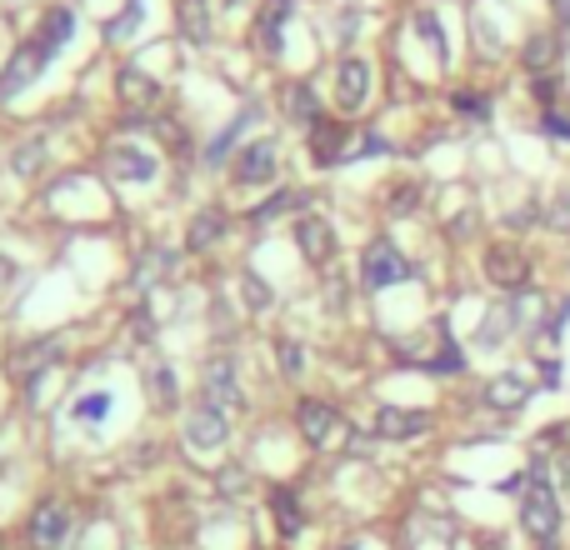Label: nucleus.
Instances as JSON below:
<instances>
[{"mask_svg":"<svg viewBox=\"0 0 570 550\" xmlns=\"http://www.w3.org/2000/svg\"><path fill=\"white\" fill-rule=\"evenodd\" d=\"M371 200L385 220H411L425 210V180L415 176V170H395V176H385L381 186H375Z\"/></svg>","mask_w":570,"mask_h":550,"instance_id":"obj_31","label":"nucleus"},{"mask_svg":"<svg viewBox=\"0 0 570 550\" xmlns=\"http://www.w3.org/2000/svg\"><path fill=\"white\" fill-rule=\"evenodd\" d=\"M295 26V0H261L256 20H250V46L261 60H285V36Z\"/></svg>","mask_w":570,"mask_h":550,"instance_id":"obj_29","label":"nucleus"},{"mask_svg":"<svg viewBox=\"0 0 570 550\" xmlns=\"http://www.w3.org/2000/svg\"><path fill=\"white\" fill-rule=\"evenodd\" d=\"M271 365H276L281 381H305V375H311V351H305L301 335L276 331L271 335Z\"/></svg>","mask_w":570,"mask_h":550,"instance_id":"obj_40","label":"nucleus"},{"mask_svg":"<svg viewBox=\"0 0 570 550\" xmlns=\"http://www.w3.org/2000/svg\"><path fill=\"white\" fill-rule=\"evenodd\" d=\"M511 30H505L501 16V0H475L471 6V50H475V66H501V60H515Z\"/></svg>","mask_w":570,"mask_h":550,"instance_id":"obj_21","label":"nucleus"},{"mask_svg":"<svg viewBox=\"0 0 570 550\" xmlns=\"http://www.w3.org/2000/svg\"><path fill=\"white\" fill-rule=\"evenodd\" d=\"M116 405H120V395H116V385H86V391H76L70 395V405H66V415H70V425H80V431H106L110 425V415H116Z\"/></svg>","mask_w":570,"mask_h":550,"instance_id":"obj_33","label":"nucleus"},{"mask_svg":"<svg viewBox=\"0 0 570 550\" xmlns=\"http://www.w3.org/2000/svg\"><path fill=\"white\" fill-rule=\"evenodd\" d=\"M321 305L331 315H345L351 311V285H345V275H341V266H331L321 275Z\"/></svg>","mask_w":570,"mask_h":550,"instance_id":"obj_47","label":"nucleus"},{"mask_svg":"<svg viewBox=\"0 0 570 550\" xmlns=\"http://www.w3.org/2000/svg\"><path fill=\"white\" fill-rule=\"evenodd\" d=\"M546 236L551 240H570V180H561V186L546 196Z\"/></svg>","mask_w":570,"mask_h":550,"instance_id":"obj_45","label":"nucleus"},{"mask_svg":"<svg viewBox=\"0 0 570 550\" xmlns=\"http://www.w3.org/2000/svg\"><path fill=\"white\" fill-rule=\"evenodd\" d=\"M515 531L531 550H566V495L551 475H531L515 495Z\"/></svg>","mask_w":570,"mask_h":550,"instance_id":"obj_1","label":"nucleus"},{"mask_svg":"<svg viewBox=\"0 0 570 550\" xmlns=\"http://www.w3.org/2000/svg\"><path fill=\"white\" fill-rule=\"evenodd\" d=\"M475 271H481V281L491 285L495 295H515V291H525V285H541L535 281V275H541V256H535L531 240H515V236L481 240Z\"/></svg>","mask_w":570,"mask_h":550,"instance_id":"obj_3","label":"nucleus"},{"mask_svg":"<svg viewBox=\"0 0 570 550\" xmlns=\"http://www.w3.org/2000/svg\"><path fill=\"white\" fill-rule=\"evenodd\" d=\"M405 36L421 46V56H431L435 80H445L455 70V36H451V20H445L441 6H411L405 10Z\"/></svg>","mask_w":570,"mask_h":550,"instance_id":"obj_17","label":"nucleus"},{"mask_svg":"<svg viewBox=\"0 0 570 550\" xmlns=\"http://www.w3.org/2000/svg\"><path fill=\"white\" fill-rule=\"evenodd\" d=\"M381 100V66L365 50H345L331 66V116L341 120H365Z\"/></svg>","mask_w":570,"mask_h":550,"instance_id":"obj_6","label":"nucleus"},{"mask_svg":"<svg viewBox=\"0 0 570 550\" xmlns=\"http://www.w3.org/2000/svg\"><path fill=\"white\" fill-rule=\"evenodd\" d=\"M176 30L190 50H206L216 40V6L210 0H176Z\"/></svg>","mask_w":570,"mask_h":550,"instance_id":"obj_34","label":"nucleus"},{"mask_svg":"<svg viewBox=\"0 0 570 550\" xmlns=\"http://www.w3.org/2000/svg\"><path fill=\"white\" fill-rule=\"evenodd\" d=\"M50 66H56V56H46L36 40H20L6 56V66H0V100H20Z\"/></svg>","mask_w":570,"mask_h":550,"instance_id":"obj_30","label":"nucleus"},{"mask_svg":"<svg viewBox=\"0 0 570 550\" xmlns=\"http://www.w3.org/2000/svg\"><path fill=\"white\" fill-rule=\"evenodd\" d=\"M285 180V136L281 130H261L256 140L240 146V156L226 166L230 196H266Z\"/></svg>","mask_w":570,"mask_h":550,"instance_id":"obj_5","label":"nucleus"},{"mask_svg":"<svg viewBox=\"0 0 570 550\" xmlns=\"http://www.w3.org/2000/svg\"><path fill=\"white\" fill-rule=\"evenodd\" d=\"M230 236H236V210H230L226 200H206V206L190 210L186 230H180V251H186V261H206V256H216Z\"/></svg>","mask_w":570,"mask_h":550,"instance_id":"obj_18","label":"nucleus"},{"mask_svg":"<svg viewBox=\"0 0 570 550\" xmlns=\"http://www.w3.org/2000/svg\"><path fill=\"white\" fill-rule=\"evenodd\" d=\"M315 200L321 196H315L311 186H301V180H281V186L266 190V196H261L240 220H246V230H271V226H281V220L305 216V210H321Z\"/></svg>","mask_w":570,"mask_h":550,"instance_id":"obj_23","label":"nucleus"},{"mask_svg":"<svg viewBox=\"0 0 570 550\" xmlns=\"http://www.w3.org/2000/svg\"><path fill=\"white\" fill-rule=\"evenodd\" d=\"M210 481H216V491H220V501L226 505H246L250 501V491H256V471H250L246 461H220L216 471H210Z\"/></svg>","mask_w":570,"mask_h":550,"instance_id":"obj_42","label":"nucleus"},{"mask_svg":"<svg viewBox=\"0 0 570 550\" xmlns=\"http://www.w3.org/2000/svg\"><path fill=\"white\" fill-rule=\"evenodd\" d=\"M445 110H451V120L461 130H485L495 120V90L475 86V80H461V86H451V96H445Z\"/></svg>","mask_w":570,"mask_h":550,"instance_id":"obj_32","label":"nucleus"},{"mask_svg":"<svg viewBox=\"0 0 570 550\" xmlns=\"http://www.w3.org/2000/svg\"><path fill=\"white\" fill-rule=\"evenodd\" d=\"M535 395H541V385H535L531 361H511V365H495V371L485 375L481 391H475V401H481V411H485V415L515 421V415L531 411Z\"/></svg>","mask_w":570,"mask_h":550,"instance_id":"obj_12","label":"nucleus"},{"mask_svg":"<svg viewBox=\"0 0 570 550\" xmlns=\"http://www.w3.org/2000/svg\"><path fill=\"white\" fill-rule=\"evenodd\" d=\"M0 550H10V546H6V536H0Z\"/></svg>","mask_w":570,"mask_h":550,"instance_id":"obj_54","label":"nucleus"},{"mask_svg":"<svg viewBox=\"0 0 570 550\" xmlns=\"http://www.w3.org/2000/svg\"><path fill=\"white\" fill-rule=\"evenodd\" d=\"M525 96L535 100V110H566V80L561 76H541V80H531Z\"/></svg>","mask_w":570,"mask_h":550,"instance_id":"obj_49","label":"nucleus"},{"mask_svg":"<svg viewBox=\"0 0 570 550\" xmlns=\"http://www.w3.org/2000/svg\"><path fill=\"white\" fill-rule=\"evenodd\" d=\"M566 335H570V291H566V295H556V305H551V321H546L541 345H546V351H556V345H561ZM541 345H535V351H541Z\"/></svg>","mask_w":570,"mask_h":550,"instance_id":"obj_48","label":"nucleus"},{"mask_svg":"<svg viewBox=\"0 0 570 550\" xmlns=\"http://www.w3.org/2000/svg\"><path fill=\"white\" fill-rule=\"evenodd\" d=\"M465 536H461V521L445 511H411L401 515V550H461Z\"/></svg>","mask_w":570,"mask_h":550,"instance_id":"obj_24","label":"nucleus"},{"mask_svg":"<svg viewBox=\"0 0 570 550\" xmlns=\"http://www.w3.org/2000/svg\"><path fill=\"white\" fill-rule=\"evenodd\" d=\"M441 431V411L435 405H401V401H381L371 411V435L381 445H421Z\"/></svg>","mask_w":570,"mask_h":550,"instance_id":"obj_15","label":"nucleus"},{"mask_svg":"<svg viewBox=\"0 0 570 550\" xmlns=\"http://www.w3.org/2000/svg\"><path fill=\"white\" fill-rule=\"evenodd\" d=\"M266 110H271V106H266L261 96H246V100H240V106L230 110V116L220 120V126L210 130L206 140H200V170H206V176H220V170H226L230 160L240 156V146L261 136V120H266Z\"/></svg>","mask_w":570,"mask_h":550,"instance_id":"obj_10","label":"nucleus"},{"mask_svg":"<svg viewBox=\"0 0 570 550\" xmlns=\"http://www.w3.org/2000/svg\"><path fill=\"white\" fill-rule=\"evenodd\" d=\"M146 130L160 140V150H166V160H190V156H200V146H196V130H190L186 120H180L170 106L160 110V116L150 120Z\"/></svg>","mask_w":570,"mask_h":550,"instance_id":"obj_37","label":"nucleus"},{"mask_svg":"<svg viewBox=\"0 0 570 550\" xmlns=\"http://www.w3.org/2000/svg\"><path fill=\"white\" fill-rule=\"evenodd\" d=\"M525 361H531L535 385H541L546 395H561L566 391V361H561V351H525Z\"/></svg>","mask_w":570,"mask_h":550,"instance_id":"obj_44","label":"nucleus"},{"mask_svg":"<svg viewBox=\"0 0 570 550\" xmlns=\"http://www.w3.org/2000/svg\"><path fill=\"white\" fill-rule=\"evenodd\" d=\"M196 401L226 411L230 421L250 415V381H246V361L236 351H210L196 365Z\"/></svg>","mask_w":570,"mask_h":550,"instance_id":"obj_7","label":"nucleus"},{"mask_svg":"<svg viewBox=\"0 0 570 550\" xmlns=\"http://www.w3.org/2000/svg\"><path fill=\"white\" fill-rule=\"evenodd\" d=\"M120 335H126L136 351H150V345L160 341V321H156V311H150V301L126 305V315H120Z\"/></svg>","mask_w":570,"mask_h":550,"instance_id":"obj_43","label":"nucleus"},{"mask_svg":"<svg viewBox=\"0 0 570 550\" xmlns=\"http://www.w3.org/2000/svg\"><path fill=\"white\" fill-rule=\"evenodd\" d=\"M266 511H271V531H276L281 546H295L305 531H311V511H305V495L295 481L266 485Z\"/></svg>","mask_w":570,"mask_h":550,"instance_id":"obj_28","label":"nucleus"},{"mask_svg":"<svg viewBox=\"0 0 570 550\" xmlns=\"http://www.w3.org/2000/svg\"><path fill=\"white\" fill-rule=\"evenodd\" d=\"M535 130L556 146H570V106L566 110H535Z\"/></svg>","mask_w":570,"mask_h":550,"instance_id":"obj_50","label":"nucleus"},{"mask_svg":"<svg viewBox=\"0 0 570 550\" xmlns=\"http://www.w3.org/2000/svg\"><path fill=\"white\" fill-rule=\"evenodd\" d=\"M180 421V451L190 455V461H220V451L230 445V435H236V421H230L226 411H216V405L196 401L186 405V411L176 415Z\"/></svg>","mask_w":570,"mask_h":550,"instance_id":"obj_14","label":"nucleus"},{"mask_svg":"<svg viewBox=\"0 0 570 550\" xmlns=\"http://www.w3.org/2000/svg\"><path fill=\"white\" fill-rule=\"evenodd\" d=\"M60 361H66V335L46 331V335L20 341L16 351L6 355V375H10V385H20V391H26V401H36L40 385H46V375L60 371Z\"/></svg>","mask_w":570,"mask_h":550,"instance_id":"obj_13","label":"nucleus"},{"mask_svg":"<svg viewBox=\"0 0 570 550\" xmlns=\"http://www.w3.org/2000/svg\"><path fill=\"white\" fill-rule=\"evenodd\" d=\"M146 20H150V10H146V0H120L116 10L106 16V50H126V46H136L140 40V30H146Z\"/></svg>","mask_w":570,"mask_h":550,"instance_id":"obj_35","label":"nucleus"},{"mask_svg":"<svg viewBox=\"0 0 570 550\" xmlns=\"http://www.w3.org/2000/svg\"><path fill=\"white\" fill-rule=\"evenodd\" d=\"M76 536H80V505L60 491L40 495V501L26 511V521H20V541H26V550H70Z\"/></svg>","mask_w":570,"mask_h":550,"instance_id":"obj_11","label":"nucleus"},{"mask_svg":"<svg viewBox=\"0 0 570 550\" xmlns=\"http://www.w3.org/2000/svg\"><path fill=\"white\" fill-rule=\"evenodd\" d=\"M10 281H16V261H10V256H0V291H6Z\"/></svg>","mask_w":570,"mask_h":550,"instance_id":"obj_53","label":"nucleus"},{"mask_svg":"<svg viewBox=\"0 0 570 550\" xmlns=\"http://www.w3.org/2000/svg\"><path fill=\"white\" fill-rule=\"evenodd\" d=\"M541 441L551 445V451H566V455H570V411L561 415V421H551V425H546V431H541Z\"/></svg>","mask_w":570,"mask_h":550,"instance_id":"obj_51","label":"nucleus"},{"mask_svg":"<svg viewBox=\"0 0 570 550\" xmlns=\"http://www.w3.org/2000/svg\"><path fill=\"white\" fill-rule=\"evenodd\" d=\"M76 6H46L40 10V20H36V46L46 50V56H60V50L70 46V40H76Z\"/></svg>","mask_w":570,"mask_h":550,"instance_id":"obj_36","label":"nucleus"},{"mask_svg":"<svg viewBox=\"0 0 570 550\" xmlns=\"http://www.w3.org/2000/svg\"><path fill=\"white\" fill-rule=\"evenodd\" d=\"M546 10H551V26L570 36V0H546Z\"/></svg>","mask_w":570,"mask_h":550,"instance_id":"obj_52","label":"nucleus"},{"mask_svg":"<svg viewBox=\"0 0 570 550\" xmlns=\"http://www.w3.org/2000/svg\"><path fill=\"white\" fill-rule=\"evenodd\" d=\"M96 170L110 180V190H120V196H150V190H160L170 160L160 156L156 146H146L140 136H116V140H106Z\"/></svg>","mask_w":570,"mask_h":550,"instance_id":"obj_2","label":"nucleus"},{"mask_svg":"<svg viewBox=\"0 0 570 550\" xmlns=\"http://www.w3.org/2000/svg\"><path fill=\"white\" fill-rule=\"evenodd\" d=\"M180 266H186V251L180 246H146V251H136V261H130V271H126V291H130V301H150L156 291H166L170 281L180 275Z\"/></svg>","mask_w":570,"mask_h":550,"instance_id":"obj_19","label":"nucleus"},{"mask_svg":"<svg viewBox=\"0 0 570 550\" xmlns=\"http://www.w3.org/2000/svg\"><path fill=\"white\" fill-rule=\"evenodd\" d=\"M405 281H415L411 251H405L401 240H391L385 230L365 236L361 251H355V295L375 301V295H391L395 285H405Z\"/></svg>","mask_w":570,"mask_h":550,"instance_id":"obj_4","label":"nucleus"},{"mask_svg":"<svg viewBox=\"0 0 570 550\" xmlns=\"http://www.w3.org/2000/svg\"><path fill=\"white\" fill-rule=\"evenodd\" d=\"M271 110H276L281 126L295 130V136H305L321 116H331V110H325V96L315 90V80H305V76H281L276 96H271Z\"/></svg>","mask_w":570,"mask_h":550,"instance_id":"obj_20","label":"nucleus"},{"mask_svg":"<svg viewBox=\"0 0 570 550\" xmlns=\"http://www.w3.org/2000/svg\"><path fill=\"white\" fill-rule=\"evenodd\" d=\"M236 301H240V311H246V315H271L281 305V291L246 261V266L236 271Z\"/></svg>","mask_w":570,"mask_h":550,"instance_id":"obj_39","label":"nucleus"},{"mask_svg":"<svg viewBox=\"0 0 570 550\" xmlns=\"http://www.w3.org/2000/svg\"><path fill=\"white\" fill-rule=\"evenodd\" d=\"M291 431L311 455H325V451L351 441V415H345L341 401H331V395L301 391L291 401Z\"/></svg>","mask_w":570,"mask_h":550,"instance_id":"obj_8","label":"nucleus"},{"mask_svg":"<svg viewBox=\"0 0 570 550\" xmlns=\"http://www.w3.org/2000/svg\"><path fill=\"white\" fill-rule=\"evenodd\" d=\"M140 395H146V411L160 415V421H170V415L186 411V391H180V371L176 361H146L140 365Z\"/></svg>","mask_w":570,"mask_h":550,"instance_id":"obj_27","label":"nucleus"},{"mask_svg":"<svg viewBox=\"0 0 570 550\" xmlns=\"http://www.w3.org/2000/svg\"><path fill=\"white\" fill-rule=\"evenodd\" d=\"M291 246H295V256H301V266L305 271H331V266H341V226H335L325 210H305V216H295L291 220Z\"/></svg>","mask_w":570,"mask_h":550,"instance_id":"obj_16","label":"nucleus"},{"mask_svg":"<svg viewBox=\"0 0 570 550\" xmlns=\"http://www.w3.org/2000/svg\"><path fill=\"white\" fill-rule=\"evenodd\" d=\"M541 226H546V196L541 190H525V196H515L511 206L501 210V236L525 240V236H535Z\"/></svg>","mask_w":570,"mask_h":550,"instance_id":"obj_38","label":"nucleus"},{"mask_svg":"<svg viewBox=\"0 0 570 550\" xmlns=\"http://www.w3.org/2000/svg\"><path fill=\"white\" fill-rule=\"evenodd\" d=\"M355 126H361V120H341V116H321V120H315V126L301 136L311 170H321V176H331V170H345Z\"/></svg>","mask_w":570,"mask_h":550,"instance_id":"obj_22","label":"nucleus"},{"mask_svg":"<svg viewBox=\"0 0 570 550\" xmlns=\"http://www.w3.org/2000/svg\"><path fill=\"white\" fill-rule=\"evenodd\" d=\"M515 66H521L525 80H541V76H561L566 66V36L556 26H535L521 36L515 46Z\"/></svg>","mask_w":570,"mask_h":550,"instance_id":"obj_26","label":"nucleus"},{"mask_svg":"<svg viewBox=\"0 0 570 550\" xmlns=\"http://www.w3.org/2000/svg\"><path fill=\"white\" fill-rule=\"evenodd\" d=\"M46 160H50V140L46 136H30L26 146L10 156V170H16L20 180H30V176H40V170H46Z\"/></svg>","mask_w":570,"mask_h":550,"instance_id":"obj_46","label":"nucleus"},{"mask_svg":"<svg viewBox=\"0 0 570 550\" xmlns=\"http://www.w3.org/2000/svg\"><path fill=\"white\" fill-rule=\"evenodd\" d=\"M110 100H116V116L120 126L130 130H146L150 120L166 110V80H156L150 70H140L136 60H126V66H116V76H110Z\"/></svg>","mask_w":570,"mask_h":550,"instance_id":"obj_9","label":"nucleus"},{"mask_svg":"<svg viewBox=\"0 0 570 550\" xmlns=\"http://www.w3.org/2000/svg\"><path fill=\"white\" fill-rule=\"evenodd\" d=\"M395 140L385 136L381 126H371V120H365V126H355V136H351V156H345V170H355V166H371V160H391L395 156Z\"/></svg>","mask_w":570,"mask_h":550,"instance_id":"obj_41","label":"nucleus"},{"mask_svg":"<svg viewBox=\"0 0 570 550\" xmlns=\"http://www.w3.org/2000/svg\"><path fill=\"white\" fill-rule=\"evenodd\" d=\"M471 345L475 355H485V361H501L511 345H521V331H515V321H511V305H505V295H495V301H485L481 305V315H475V325H471Z\"/></svg>","mask_w":570,"mask_h":550,"instance_id":"obj_25","label":"nucleus"}]
</instances>
